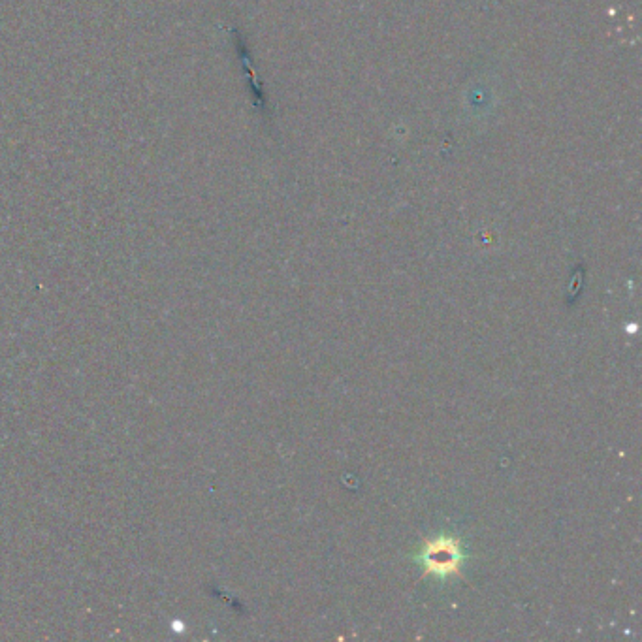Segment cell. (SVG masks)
Here are the masks:
<instances>
[{"mask_svg":"<svg viewBox=\"0 0 642 642\" xmlns=\"http://www.w3.org/2000/svg\"><path fill=\"white\" fill-rule=\"evenodd\" d=\"M418 560L424 563L426 573L437 575V577H449L454 573H460V565L464 562V554L460 543L452 537H439L430 541Z\"/></svg>","mask_w":642,"mask_h":642,"instance_id":"cell-1","label":"cell"}]
</instances>
